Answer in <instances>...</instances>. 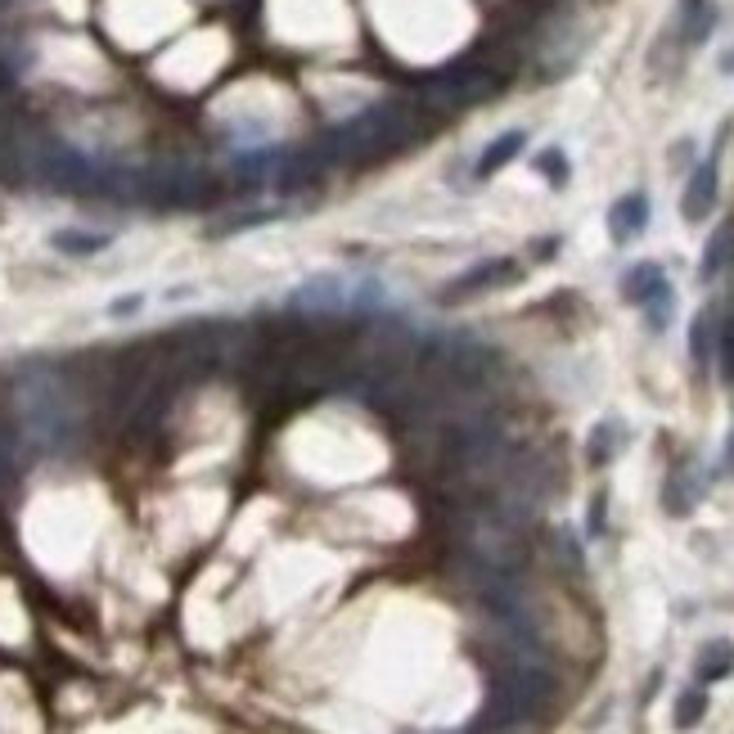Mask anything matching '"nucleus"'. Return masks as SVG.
I'll use <instances>...</instances> for the list:
<instances>
[{
  "label": "nucleus",
  "instance_id": "obj_1",
  "mask_svg": "<svg viewBox=\"0 0 734 734\" xmlns=\"http://www.w3.org/2000/svg\"><path fill=\"white\" fill-rule=\"evenodd\" d=\"M10 415L23 450L32 456H54L77 433V406L64 379L54 374H23L10 392Z\"/></svg>",
  "mask_w": 734,
  "mask_h": 734
},
{
  "label": "nucleus",
  "instance_id": "obj_2",
  "mask_svg": "<svg viewBox=\"0 0 734 734\" xmlns=\"http://www.w3.org/2000/svg\"><path fill=\"white\" fill-rule=\"evenodd\" d=\"M460 550L478 563L487 577H510L528 545H523V519H514L510 510H500V504H482V510H469L460 519Z\"/></svg>",
  "mask_w": 734,
  "mask_h": 734
},
{
  "label": "nucleus",
  "instance_id": "obj_3",
  "mask_svg": "<svg viewBox=\"0 0 734 734\" xmlns=\"http://www.w3.org/2000/svg\"><path fill=\"white\" fill-rule=\"evenodd\" d=\"M623 294L649 311V325H653V329H667V320H671V302H676V298H671L667 275H662L653 262H645V266H631V270H627Z\"/></svg>",
  "mask_w": 734,
  "mask_h": 734
},
{
  "label": "nucleus",
  "instance_id": "obj_4",
  "mask_svg": "<svg viewBox=\"0 0 734 734\" xmlns=\"http://www.w3.org/2000/svg\"><path fill=\"white\" fill-rule=\"evenodd\" d=\"M514 262L510 257H496V262H482V266H474L469 275H460L456 285L446 289V298H474V294H487V289H500V285H510L514 279Z\"/></svg>",
  "mask_w": 734,
  "mask_h": 734
},
{
  "label": "nucleus",
  "instance_id": "obj_5",
  "mask_svg": "<svg viewBox=\"0 0 734 734\" xmlns=\"http://www.w3.org/2000/svg\"><path fill=\"white\" fill-rule=\"evenodd\" d=\"M645 225H649V199L645 194H623L613 203L608 212V235L617 244H631L636 235H645Z\"/></svg>",
  "mask_w": 734,
  "mask_h": 734
},
{
  "label": "nucleus",
  "instance_id": "obj_6",
  "mask_svg": "<svg viewBox=\"0 0 734 734\" xmlns=\"http://www.w3.org/2000/svg\"><path fill=\"white\" fill-rule=\"evenodd\" d=\"M716 208V162H699L694 177L685 185V199H681V216L685 221H708V212Z\"/></svg>",
  "mask_w": 734,
  "mask_h": 734
},
{
  "label": "nucleus",
  "instance_id": "obj_7",
  "mask_svg": "<svg viewBox=\"0 0 734 734\" xmlns=\"http://www.w3.org/2000/svg\"><path fill=\"white\" fill-rule=\"evenodd\" d=\"M730 671H734V645L730 640H708L699 649V658H694V681L699 685H716V681H725Z\"/></svg>",
  "mask_w": 734,
  "mask_h": 734
},
{
  "label": "nucleus",
  "instance_id": "obj_8",
  "mask_svg": "<svg viewBox=\"0 0 734 734\" xmlns=\"http://www.w3.org/2000/svg\"><path fill=\"white\" fill-rule=\"evenodd\" d=\"M716 28V6L712 0H681V41L685 45H703Z\"/></svg>",
  "mask_w": 734,
  "mask_h": 734
},
{
  "label": "nucleus",
  "instance_id": "obj_9",
  "mask_svg": "<svg viewBox=\"0 0 734 734\" xmlns=\"http://www.w3.org/2000/svg\"><path fill=\"white\" fill-rule=\"evenodd\" d=\"M523 145H528V131H504V136H496V140L482 149V158H478V177H496L500 167H510V162L523 153Z\"/></svg>",
  "mask_w": 734,
  "mask_h": 734
},
{
  "label": "nucleus",
  "instance_id": "obj_10",
  "mask_svg": "<svg viewBox=\"0 0 734 734\" xmlns=\"http://www.w3.org/2000/svg\"><path fill=\"white\" fill-rule=\"evenodd\" d=\"M699 500V478H694V465H681L671 478H667V510L671 514H690Z\"/></svg>",
  "mask_w": 734,
  "mask_h": 734
},
{
  "label": "nucleus",
  "instance_id": "obj_11",
  "mask_svg": "<svg viewBox=\"0 0 734 734\" xmlns=\"http://www.w3.org/2000/svg\"><path fill=\"white\" fill-rule=\"evenodd\" d=\"M50 244L60 248L64 257H95V253L108 248V235L104 231H54Z\"/></svg>",
  "mask_w": 734,
  "mask_h": 734
},
{
  "label": "nucleus",
  "instance_id": "obj_12",
  "mask_svg": "<svg viewBox=\"0 0 734 734\" xmlns=\"http://www.w3.org/2000/svg\"><path fill=\"white\" fill-rule=\"evenodd\" d=\"M730 257H734V225H721V231L708 240V253H703V279L721 275L730 266Z\"/></svg>",
  "mask_w": 734,
  "mask_h": 734
},
{
  "label": "nucleus",
  "instance_id": "obj_13",
  "mask_svg": "<svg viewBox=\"0 0 734 734\" xmlns=\"http://www.w3.org/2000/svg\"><path fill=\"white\" fill-rule=\"evenodd\" d=\"M703 716H708V690L703 685H694V690H685L681 699H676V730H694Z\"/></svg>",
  "mask_w": 734,
  "mask_h": 734
},
{
  "label": "nucleus",
  "instance_id": "obj_14",
  "mask_svg": "<svg viewBox=\"0 0 734 734\" xmlns=\"http://www.w3.org/2000/svg\"><path fill=\"white\" fill-rule=\"evenodd\" d=\"M14 474H19V460H14V433L10 424L0 419V491L14 487Z\"/></svg>",
  "mask_w": 734,
  "mask_h": 734
},
{
  "label": "nucleus",
  "instance_id": "obj_15",
  "mask_svg": "<svg viewBox=\"0 0 734 734\" xmlns=\"http://www.w3.org/2000/svg\"><path fill=\"white\" fill-rule=\"evenodd\" d=\"M712 320H716V316H712V307H708V311H699V320H694V329H690V352H694V361H708V352L716 348V343H712Z\"/></svg>",
  "mask_w": 734,
  "mask_h": 734
},
{
  "label": "nucleus",
  "instance_id": "obj_16",
  "mask_svg": "<svg viewBox=\"0 0 734 734\" xmlns=\"http://www.w3.org/2000/svg\"><path fill=\"white\" fill-rule=\"evenodd\" d=\"M613 450H617V428H613V424H599V428L591 433V465H608Z\"/></svg>",
  "mask_w": 734,
  "mask_h": 734
},
{
  "label": "nucleus",
  "instance_id": "obj_17",
  "mask_svg": "<svg viewBox=\"0 0 734 734\" xmlns=\"http://www.w3.org/2000/svg\"><path fill=\"white\" fill-rule=\"evenodd\" d=\"M536 167H541V172H545L554 185H563V181H568V158H563L559 149H545V153L536 158Z\"/></svg>",
  "mask_w": 734,
  "mask_h": 734
},
{
  "label": "nucleus",
  "instance_id": "obj_18",
  "mask_svg": "<svg viewBox=\"0 0 734 734\" xmlns=\"http://www.w3.org/2000/svg\"><path fill=\"white\" fill-rule=\"evenodd\" d=\"M716 352H721V374L734 383V325H725L716 333Z\"/></svg>",
  "mask_w": 734,
  "mask_h": 734
},
{
  "label": "nucleus",
  "instance_id": "obj_19",
  "mask_svg": "<svg viewBox=\"0 0 734 734\" xmlns=\"http://www.w3.org/2000/svg\"><path fill=\"white\" fill-rule=\"evenodd\" d=\"M140 302H145V298H123V302H113V316H131Z\"/></svg>",
  "mask_w": 734,
  "mask_h": 734
},
{
  "label": "nucleus",
  "instance_id": "obj_20",
  "mask_svg": "<svg viewBox=\"0 0 734 734\" xmlns=\"http://www.w3.org/2000/svg\"><path fill=\"white\" fill-rule=\"evenodd\" d=\"M721 68H725V73H734V50L725 54V64H721Z\"/></svg>",
  "mask_w": 734,
  "mask_h": 734
}]
</instances>
